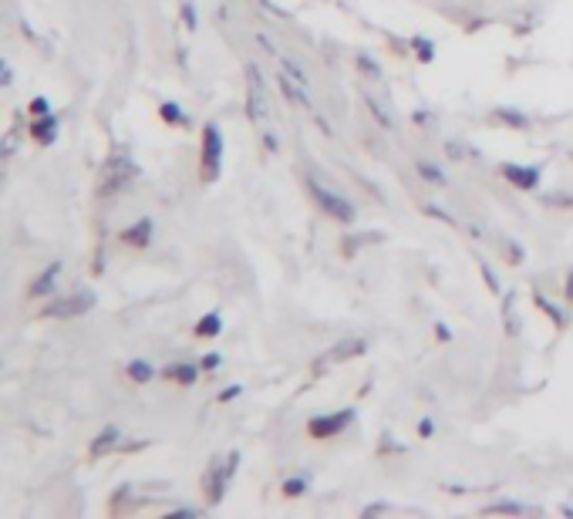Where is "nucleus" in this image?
<instances>
[{
	"label": "nucleus",
	"instance_id": "f257e3e1",
	"mask_svg": "<svg viewBox=\"0 0 573 519\" xmlns=\"http://www.w3.org/2000/svg\"><path fill=\"white\" fill-rule=\"evenodd\" d=\"M139 176V166H135V159L129 156V149H115L112 159L105 162V179H102V193L112 196L118 189H125L129 182Z\"/></svg>",
	"mask_w": 573,
	"mask_h": 519
},
{
	"label": "nucleus",
	"instance_id": "f03ea898",
	"mask_svg": "<svg viewBox=\"0 0 573 519\" xmlns=\"http://www.w3.org/2000/svg\"><path fill=\"white\" fill-rule=\"evenodd\" d=\"M307 189H311L314 203L321 206L327 216H334V220H341V223H354V206L344 196H338L334 189H324L321 182H314V179H307Z\"/></svg>",
	"mask_w": 573,
	"mask_h": 519
},
{
	"label": "nucleus",
	"instance_id": "7ed1b4c3",
	"mask_svg": "<svg viewBox=\"0 0 573 519\" xmlns=\"http://www.w3.org/2000/svg\"><path fill=\"white\" fill-rule=\"evenodd\" d=\"M247 115L253 122H263V118L270 115L267 85H263V75L257 65H247Z\"/></svg>",
	"mask_w": 573,
	"mask_h": 519
},
{
	"label": "nucleus",
	"instance_id": "20e7f679",
	"mask_svg": "<svg viewBox=\"0 0 573 519\" xmlns=\"http://www.w3.org/2000/svg\"><path fill=\"white\" fill-rule=\"evenodd\" d=\"M203 169L206 179H216L223 169V132L216 122H206L203 129Z\"/></svg>",
	"mask_w": 573,
	"mask_h": 519
},
{
	"label": "nucleus",
	"instance_id": "39448f33",
	"mask_svg": "<svg viewBox=\"0 0 573 519\" xmlns=\"http://www.w3.org/2000/svg\"><path fill=\"white\" fill-rule=\"evenodd\" d=\"M351 422H354V408H341L338 415H317V418H311L307 432H311L314 439H331V435H341Z\"/></svg>",
	"mask_w": 573,
	"mask_h": 519
},
{
	"label": "nucleus",
	"instance_id": "423d86ee",
	"mask_svg": "<svg viewBox=\"0 0 573 519\" xmlns=\"http://www.w3.org/2000/svg\"><path fill=\"white\" fill-rule=\"evenodd\" d=\"M95 290H81V294H71L65 300H54V304L48 307V317H78V314H88L95 307Z\"/></svg>",
	"mask_w": 573,
	"mask_h": 519
},
{
	"label": "nucleus",
	"instance_id": "0eeeda50",
	"mask_svg": "<svg viewBox=\"0 0 573 519\" xmlns=\"http://www.w3.org/2000/svg\"><path fill=\"white\" fill-rule=\"evenodd\" d=\"M236 462H240V452H230L223 462H213V472H209V499L213 503H220L226 486H230L233 472H236Z\"/></svg>",
	"mask_w": 573,
	"mask_h": 519
},
{
	"label": "nucleus",
	"instance_id": "6e6552de",
	"mask_svg": "<svg viewBox=\"0 0 573 519\" xmlns=\"http://www.w3.org/2000/svg\"><path fill=\"white\" fill-rule=\"evenodd\" d=\"M365 351H368V341H365V338H348V341L334 344V348L327 351L324 358H327V364H338V361L358 358V354H365Z\"/></svg>",
	"mask_w": 573,
	"mask_h": 519
},
{
	"label": "nucleus",
	"instance_id": "1a4fd4ad",
	"mask_svg": "<svg viewBox=\"0 0 573 519\" xmlns=\"http://www.w3.org/2000/svg\"><path fill=\"white\" fill-rule=\"evenodd\" d=\"M506 172V179L513 182V186H520V189H536V182H540V166H503Z\"/></svg>",
	"mask_w": 573,
	"mask_h": 519
},
{
	"label": "nucleus",
	"instance_id": "9d476101",
	"mask_svg": "<svg viewBox=\"0 0 573 519\" xmlns=\"http://www.w3.org/2000/svg\"><path fill=\"white\" fill-rule=\"evenodd\" d=\"M58 273H61V260H54V263H48L44 267V273L38 280L31 284V297H44V294H51L54 290V284H58Z\"/></svg>",
	"mask_w": 573,
	"mask_h": 519
},
{
	"label": "nucleus",
	"instance_id": "9b49d317",
	"mask_svg": "<svg viewBox=\"0 0 573 519\" xmlns=\"http://www.w3.org/2000/svg\"><path fill=\"white\" fill-rule=\"evenodd\" d=\"M31 135H34V139H38L41 145H51L54 135H58V115H54V112L41 115L38 122L31 125Z\"/></svg>",
	"mask_w": 573,
	"mask_h": 519
},
{
	"label": "nucleus",
	"instance_id": "f8f14e48",
	"mask_svg": "<svg viewBox=\"0 0 573 519\" xmlns=\"http://www.w3.org/2000/svg\"><path fill=\"white\" fill-rule=\"evenodd\" d=\"M280 88H284V95L290 98V102H297V105L311 108V98H307V88L300 85L297 78H290L287 71H284V75H280Z\"/></svg>",
	"mask_w": 573,
	"mask_h": 519
},
{
	"label": "nucleus",
	"instance_id": "ddd939ff",
	"mask_svg": "<svg viewBox=\"0 0 573 519\" xmlns=\"http://www.w3.org/2000/svg\"><path fill=\"white\" fill-rule=\"evenodd\" d=\"M223 331V321H220V314H206V317H199V324H196V334L199 338H216V334Z\"/></svg>",
	"mask_w": 573,
	"mask_h": 519
},
{
	"label": "nucleus",
	"instance_id": "4468645a",
	"mask_svg": "<svg viewBox=\"0 0 573 519\" xmlns=\"http://www.w3.org/2000/svg\"><path fill=\"white\" fill-rule=\"evenodd\" d=\"M162 375H166V378H176V381H183V385H193L199 371L193 368V364H169V368L162 371Z\"/></svg>",
	"mask_w": 573,
	"mask_h": 519
},
{
	"label": "nucleus",
	"instance_id": "2eb2a0df",
	"mask_svg": "<svg viewBox=\"0 0 573 519\" xmlns=\"http://www.w3.org/2000/svg\"><path fill=\"white\" fill-rule=\"evenodd\" d=\"M149 236H152V220H139V226H132L125 233V240L135 243V247H149Z\"/></svg>",
	"mask_w": 573,
	"mask_h": 519
},
{
	"label": "nucleus",
	"instance_id": "dca6fc26",
	"mask_svg": "<svg viewBox=\"0 0 573 519\" xmlns=\"http://www.w3.org/2000/svg\"><path fill=\"white\" fill-rule=\"evenodd\" d=\"M115 445H118V429H115V425H108V429L95 439L92 455H105L108 449H115Z\"/></svg>",
	"mask_w": 573,
	"mask_h": 519
},
{
	"label": "nucleus",
	"instance_id": "f3484780",
	"mask_svg": "<svg viewBox=\"0 0 573 519\" xmlns=\"http://www.w3.org/2000/svg\"><path fill=\"white\" fill-rule=\"evenodd\" d=\"M486 513H506V516H526V513H536L533 506H523V503H509V499H503V503H493L486 509Z\"/></svg>",
	"mask_w": 573,
	"mask_h": 519
},
{
	"label": "nucleus",
	"instance_id": "a211bd4d",
	"mask_svg": "<svg viewBox=\"0 0 573 519\" xmlns=\"http://www.w3.org/2000/svg\"><path fill=\"white\" fill-rule=\"evenodd\" d=\"M152 375H156V371H152L149 361H132L129 364V378L135 381V385H145V381H152Z\"/></svg>",
	"mask_w": 573,
	"mask_h": 519
},
{
	"label": "nucleus",
	"instance_id": "6ab92c4d",
	"mask_svg": "<svg viewBox=\"0 0 573 519\" xmlns=\"http://www.w3.org/2000/svg\"><path fill=\"white\" fill-rule=\"evenodd\" d=\"M415 169H418V176L435 182V186H445V182H449V179H445V172H442L439 166H432V162H418Z\"/></svg>",
	"mask_w": 573,
	"mask_h": 519
},
{
	"label": "nucleus",
	"instance_id": "aec40b11",
	"mask_svg": "<svg viewBox=\"0 0 573 519\" xmlns=\"http://www.w3.org/2000/svg\"><path fill=\"white\" fill-rule=\"evenodd\" d=\"M159 115L166 118L169 125H186L189 118L183 115V108H179L176 102H162V108H159Z\"/></svg>",
	"mask_w": 573,
	"mask_h": 519
},
{
	"label": "nucleus",
	"instance_id": "412c9836",
	"mask_svg": "<svg viewBox=\"0 0 573 519\" xmlns=\"http://www.w3.org/2000/svg\"><path fill=\"white\" fill-rule=\"evenodd\" d=\"M499 115H503V122H509V125H516V129H526V118H523V112H513V108H499Z\"/></svg>",
	"mask_w": 573,
	"mask_h": 519
},
{
	"label": "nucleus",
	"instance_id": "4be33fe9",
	"mask_svg": "<svg viewBox=\"0 0 573 519\" xmlns=\"http://www.w3.org/2000/svg\"><path fill=\"white\" fill-rule=\"evenodd\" d=\"M280 68H284V71H287V75H290V78H297V81H300V85H304V88H307V75H304V71H300V68H297V61H290V58H280Z\"/></svg>",
	"mask_w": 573,
	"mask_h": 519
},
{
	"label": "nucleus",
	"instance_id": "5701e85b",
	"mask_svg": "<svg viewBox=\"0 0 573 519\" xmlns=\"http://www.w3.org/2000/svg\"><path fill=\"white\" fill-rule=\"evenodd\" d=\"M304 489H307V476H297V479L284 482V496H300Z\"/></svg>",
	"mask_w": 573,
	"mask_h": 519
},
{
	"label": "nucleus",
	"instance_id": "b1692460",
	"mask_svg": "<svg viewBox=\"0 0 573 519\" xmlns=\"http://www.w3.org/2000/svg\"><path fill=\"white\" fill-rule=\"evenodd\" d=\"M415 51H418V58H422V61H432L435 58V44H429L425 38H415Z\"/></svg>",
	"mask_w": 573,
	"mask_h": 519
},
{
	"label": "nucleus",
	"instance_id": "393cba45",
	"mask_svg": "<svg viewBox=\"0 0 573 519\" xmlns=\"http://www.w3.org/2000/svg\"><path fill=\"white\" fill-rule=\"evenodd\" d=\"M358 65H361V71H368V75H375V78H381V68L375 65V61L368 58V54H361L358 58Z\"/></svg>",
	"mask_w": 573,
	"mask_h": 519
},
{
	"label": "nucleus",
	"instance_id": "a878e982",
	"mask_svg": "<svg viewBox=\"0 0 573 519\" xmlns=\"http://www.w3.org/2000/svg\"><path fill=\"white\" fill-rule=\"evenodd\" d=\"M183 17H186V24H189V31H196V7H193V0H186L183 4Z\"/></svg>",
	"mask_w": 573,
	"mask_h": 519
},
{
	"label": "nucleus",
	"instance_id": "bb28decb",
	"mask_svg": "<svg viewBox=\"0 0 573 519\" xmlns=\"http://www.w3.org/2000/svg\"><path fill=\"white\" fill-rule=\"evenodd\" d=\"M536 304H540V307H543V311H547V314H550V317H553V321H557V324L563 321V314L557 311V307H553V304H550V300H547V297H536Z\"/></svg>",
	"mask_w": 573,
	"mask_h": 519
},
{
	"label": "nucleus",
	"instance_id": "cd10ccee",
	"mask_svg": "<svg viewBox=\"0 0 573 519\" xmlns=\"http://www.w3.org/2000/svg\"><path fill=\"white\" fill-rule=\"evenodd\" d=\"M31 112H34V115H48V112H51L48 98H34V102H31Z\"/></svg>",
	"mask_w": 573,
	"mask_h": 519
},
{
	"label": "nucleus",
	"instance_id": "c85d7f7f",
	"mask_svg": "<svg viewBox=\"0 0 573 519\" xmlns=\"http://www.w3.org/2000/svg\"><path fill=\"white\" fill-rule=\"evenodd\" d=\"M0 78H4V88H11V81H14V71L7 61H0Z\"/></svg>",
	"mask_w": 573,
	"mask_h": 519
},
{
	"label": "nucleus",
	"instance_id": "c756f323",
	"mask_svg": "<svg viewBox=\"0 0 573 519\" xmlns=\"http://www.w3.org/2000/svg\"><path fill=\"white\" fill-rule=\"evenodd\" d=\"M220 364H223L220 354H206V358H203V368H209V371H213V368H220Z\"/></svg>",
	"mask_w": 573,
	"mask_h": 519
},
{
	"label": "nucleus",
	"instance_id": "7c9ffc66",
	"mask_svg": "<svg viewBox=\"0 0 573 519\" xmlns=\"http://www.w3.org/2000/svg\"><path fill=\"white\" fill-rule=\"evenodd\" d=\"M418 432H422V435H432V432H435L432 418H422V422H418Z\"/></svg>",
	"mask_w": 573,
	"mask_h": 519
},
{
	"label": "nucleus",
	"instance_id": "2f4dec72",
	"mask_svg": "<svg viewBox=\"0 0 573 519\" xmlns=\"http://www.w3.org/2000/svg\"><path fill=\"white\" fill-rule=\"evenodd\" d=\"M240 391H243L240 385H233V388H226V391H223V402H233V398H236V395H240Z\"/></svg>",
	"mask_w": 573,
	"mask_h": 519
},
{
	"label": "nucleus",
	"instance_id": "473e14b6",
	"mask_svg": "<svg viewBox=\"0 0 573 519\" xmlns=\"http://www.w3.org/2000/svg\"><path fill=\"white\" fill-rule=\"evenodd\" d=\"M375 513H388V506H385V503H375V506L365 509V516H375Z\"/></svg>",
	"mask_w": 573,
	"mask_h": 519
},
{
	"label": "nucleus",
	"instance_id": "72a5a7b5",
	"mask_svg": "<svg viewBox=\"0 0 573 519\" xmlns=\"http://www.w3.org/2000/svg\"><path fill=\"white\" fill-rule=\"evenodd\" d=\"M435 331H439V338H442V341H449V338H452V331H449V327H445V324H435Z\"/></svg>",
	"mask_w": 573,
	"mask_h": 519
},
{
	"label": "nucleus",
	"instance_id": "f704fd0d",
	"mask_svg": "<svg viewBox=\"0 0 573 519\" xmlns=\"http://www.w3.org/2000/svg\"><path fill=\"white\" fill-rule=\"evenodd\" d=\"M567 300H573V270H570V277H567Z\"/></svg>",
	"mask_w": 573,
	"mask_h": 519
}]
</instances>
